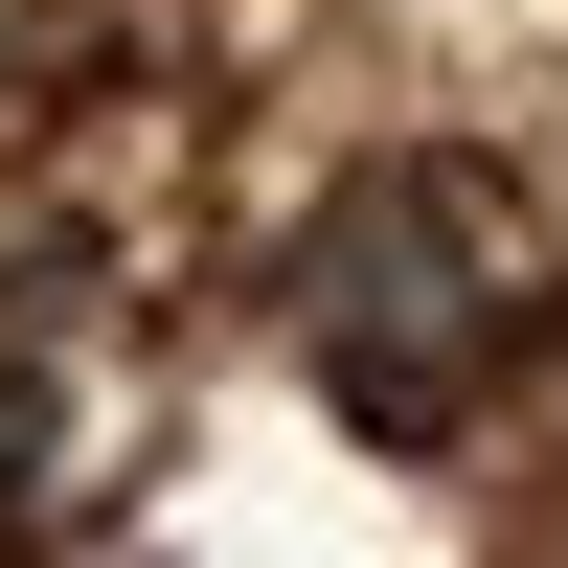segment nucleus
I'll list each match as a JSON object with an SVG mask.
<instances>
[{
  "instance_id": "f257e3e1",
  "label": "nucleus",
  "mask_w": 568,
  "mask_h": 568,
  "mask_svg": "<svg viewBox=\"0 0 568 568\" xmlns=\"http://www.w3.org/2000/svg\"><path fill=\"white\" fill-rule=\"evenodd\" d=\"M296 342H318V387L364 409V433H433L455 387H478V205L455 182H342V205L296 227Z\"/></svg>"
}]
</instances>
